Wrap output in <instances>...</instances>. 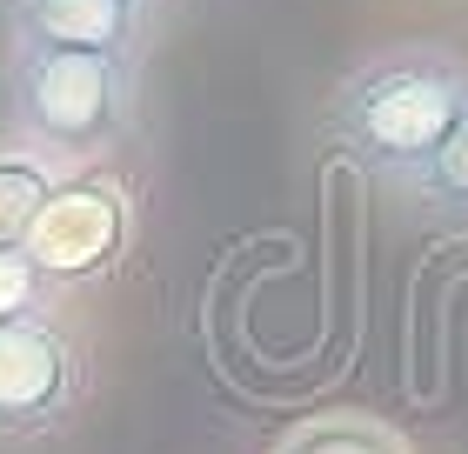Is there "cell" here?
I'll use <instances>...</instances> for the list:
<instances>
[{"label":"cell","instance_id":"6da1fadb","mask_svg":"<svg viewBox=\"0 0 468 454\" xmlns=\"http://www.w3.org/2000/svg\"><path fill=\"white\" fill-rule=\"evenodd\" d=\"M468 100V54L441 40H395L361 54L328 94V141L375 181L401 187L441 147Z\"/></svg>","mask_w":468,"mask_h":454},{"label":"cell","instance_id":"7a4b0ae2","mask_svg":"<svg viewBox=\"0 0 468 454\" xmlns=\"http://www.w3.org/2000/svg\"><path fill=\"white\" fill-rule=\"evenodd\" d=\"M7 134L40 147L60 167H94L134 134L141 114V60L54 40H7L0 68Z\"/></svg>","mask_w":468,"mask_h":454},{"label":"cell","instance_id":"3957f363","mask_svg":"<svg viewBox=\"0 0 468 454\" xmlns=\"http://www.w3.org/2000/svg\"><path fill=\"white\" fill-rule=\"evenodd\" d=\"M127 248H134V194L121 187V174H108L101 161L68 167L48 214L34 221V268L54 280V294H74L108 280L127 261Z\"/></svg>","mask_w":468,"mask_h":454},{"label":"cell","instance_id":"277c9868","mask_svg":"<svg viewBox=\"0 0 468 454\" xmlns=\"http://www.w3.org/2000/svg\"><path fill=\"white\" fill-rule=\"evenodd\" d=\"M88 401V348L60 314L0 321V441H54Z\"/></svg>","mask_w":468,"mask_h":454},{"label":"cell","instance_id":"5b68a950","mask_svg":"<svg viewBox=\"0 0 468 454\" xmlns=\"http://www.w3.org/2000/svg\"><path fill=\"white\" fill-rule=\"evenodd\" d=\"M7 40H54V48H101L147 60L161 27V0H0Z\"/></svg>","mask_w":468,"mask_h":454},{"label":"cell","instance_id":"8992f818","mask_svg":"<svg viewBox=\"0 0 468 454\" xmlns=\"http://www.w3.org/2000/svg\"><path fill=\"white\" fill-rule=\"evenodd\" d=\"M395 194H401V207H409L415 221H429L441 234H468V100H462L455 127L441 134V147Z\"/></svg>","mask_w":468,"mask_h":454},{"label":"cell","instance_id":"52a82bcc","mask_svg":"<svg viewBox=\"0 0 468 454\" xmlns=\"http://www.w3.org/2000/svg\"><path fill=\"white\" fill-rule=\"evenodd\" d=\"M60 174H68V167L48 161L40 147L14 141V134L0 141V254H14V248L34 241V221L48 214Z\"/></svg>","mask_w":468,"mask_h":454},{"label":"cell","instance_id":"ba28073f","mask_svg":"<svg viewBox=\"0 0 468 454\" xmlns=\"http://www.w3.org/2000/svg\"><path fill=\"white\" fill-rule=\"evenodd\" d=\"M274 454H415L395 428H375V421H355V415H335V421H314V428H294V435L274 448Z\"/></svg>","mask_w":468,"mask_h":454},{"label":"cell","instance_id":"9c48e42d","mask_svg":"<svg viewBox=\"0 0 468 454\" xmlns=\"http://www.w3.org/2000/svg\"><path fill=\"white\" fill-rule=\"evenodd\" d=\"M54 280L34 268L27 248L0 254V321H27V314H54Z\"/></svg>","mask_w":468,"mask_h":454},{"label":"cell","instance_id":"30bf717a","mask_svg":"<svg viewBox=\"0 0 468 454\" xmlns=\"http://www.w3.org/2000/svg\"><path fill=\"white\" fill-rule=\"evenodd\" d=\"M161 7H167V0H161Z\"/></svg>","mask_w":468,"mask_h":454}]
</instances>
